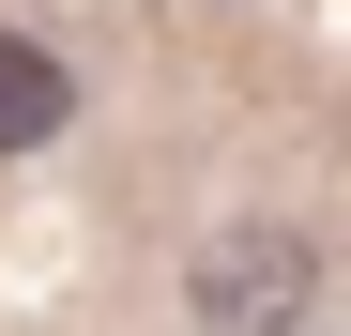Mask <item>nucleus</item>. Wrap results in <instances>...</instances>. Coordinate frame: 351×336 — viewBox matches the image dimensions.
<instances>
[{"mask_svg": "<svg viewBox=\"0 0 351 336\" xmlns=\"http://www.w3.org/2000/svg\"><path fill=\"white\" fill-rule=\"evenodd\" d=\"M306 291H321V245H306V230H214L199 275H184V306H199L214 336H290Z\"/></svg>", "mask_w": 351, "mask_h": 336, "instance_id": "f257e3e1", "label": "nucleus"}, {"mask_svg": "<svg viewBox=\"0 0 351 336\" xmlns=\"http://www.w3.org/2000/svg\"><path fill=\"white\" fill-rule=\"evenodd\" d=\"M62 123H77V77L46 62L31 31H0V153H46Z\"/></svg>", "mask_w": 351, "mask_h": 336, "instance_id": "f03ea898", "label": "nucleus"}]
</instances>
